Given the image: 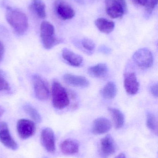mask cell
Wrapping results in <instances>:
<instances>
[{
	"label": "cell",
	"instance_id": "cell-1",
	"mask_svg": "<svg viewBox=\"0 0 158 158\" xmlns=\"http://www.w3.org/2000/svg\"><path fill=\"white\" fill-rule=\"evenodd\" d=\"M6 19L7 23L17 34L22 35L28 30V17L20 10L8 6L6 13Z\"/></svg>",
	"mask_w": 158,
	"mask_h": 158
},
{
	"label": "cell",
	"instance_id": "cell-2",
	"mask_svg": "<svg viewBox=\"0 0 158 158\" xmlns=\"http://www.w3.org/2000/svg\"><path fill=\"white\" fill-rule=\"evenodd\" d=\"M41 38L43 45L45 49H52L61 42L55 35V28L50 22L43 21L40 27Z\"/></svg>",
	"mask_w": 158,
	"mask_h": 158
},
{
	"label": "cell",
	"instance_id": "cell-3",
	"mask_svg": "<svg viewBox=\"0 0 158 158\" xmlns=\"http://www.w3.org/2000/svg\"><path fill=\"white\" fill-rule=\"evenodd\" d=\"M52 97L53 106L61 110L70 104L69 98L66 89L58 81H54L52 85Z\"/></svg>",
	"mask_w": 158,
	"mask_h": 158
},
{
	"label": "cell",
	"instance_id": "cell-4",
	"mask_svg": "<svg viewBox=\"0 0 158 158\" xmlns=\"http://www.w3.org/2000/svg\"><path fill=\"white\" fill-rule=\"evenodd\" d=\"M107 14L113 19L122 18L127 9L125 0H105Z\"/></svg>",
	"mask_w": 158,
	"mask_h": 158
},
{
	"label": "cell",
	"instance_id": "cell-5",
	"mask_svg": "<svg viewBox=\"0 0 158 158\" xmlns=\"http://www.w3.org/2000/svg\"><path fill=\"white\" fill-rule=\"evenodd\" d=\"M134 61L139 67L148 69L151 67L154 63V57L151 51L146 48L137 50L133 56Z\"/></svg>",
	"mask_w": 158,
	"mask_h": 158
},
{
	"label": "cell",
	"instance_id": "cell-6",
	"mask_svg": "<svg viewBox=\"0 0 158 158\" xmlns=\"http://www.w3.org/2000/svg\"><path fill=\"white\" fill-rule=\"evenodd\" d=\"M17 130L20 138L22 139H28L35 133L36 125L33 121L25 119H21L18 121Z\"/></svg>",
	"mask_w": 158,
	"mask_h": 158
},
{
	"label": "cell",
	"instance_id": "cell-7",
	"mask_svg": "<svg viewBox=\"0 0 158 158\" xmlns=\"http://www.w3.org/2000/svg\"><path fill=\"white\" fill-rule=\"evenodd\" d=\"M32 82L36 97L40 100H47L50 92L46 82L39 75H34L32 78Z\"/></svg>",
	"mask_w": 158,
	"mask_h": 158
},
{
	"label": "cell",
	"instance_id": "cell-8",
	"mask_svg": "<svg viewBox=\"0 0 158 158\" xmlns=\"http://www.w3.org/2000/svg\"><path fill=\"white\" fill-rule=\"evenodd\" d=\"M0 142L4 146L12 150H16L18 146L11 136L8 125L4 122L0 123Z\"/></svg>",
	"mask_w": 158,
	"mask_h": 158
},
{
	"label": "cell",
	"instance_id": "cell-9",
	"mask_svg": "<svg viewBox=\"0 0 158 158\" xmlns=\"http://www.w3.org/2000/svg\"><path fill=\"white\" fill-rule=\"evenodd\" d=\"M41 141L46 151L49 153H53L55 151V140L54 133L50 128L43 129L41 133Z\"/></svg>",
	"mask_w": 158,
	"mask_h": 158
},
{
	"label": "cell",
	"instance_id": "cell-10",
	"mask_svg": "<svg viewBox=\"0 0 158 158\" xmlns=\"http://www.w3.org/2000/svg\"><path fill=\"white\" fill-rule=\"evenodd\" d=\"M55 10L58 17L63 20L71 19L75 15V11L71 6L62 0L56 2Z\"/></svg>",
	"mask_w": 158,
	"mask_h": 158
},
{
	"label": "cell",
	"instance_id": "cell-11",
	"mask_svg": "<svg viewBox=\"0 0 158 158\" xmlns=\"http://www.w3.org/2000/svg\"><path fill=\"white\" fill-rule=\"evenodd\" d=\"M115 142L111 135H108L100 141V152L102 156L107 158L116 152Z\"/></svg>",
	"mask_w": 158,
	"mask_h": 158
},
{
	"label": "cell",
	"instance_id": "cell-12",
	"mask_svg": "<svg viewBox=\"0 0 158 158\" xmlns=\"http://www.w3.org/2000/svg\"><path fill=\"white\" fill-rule=\"evenodd\" d=\"M112 128V123L109 120L100 117L95 120L93 123L92 132L95 135H102L109 131Z\"/></svg>",
	"mask_w": 158,
	"mask_h": 158
},
{
	"label": "cell",
	"instance_id": "cell-13",
	"mask_svg": "<svg viewBox=\"0 0 158 158\" xmlns=\"http://www.w3.org/2000/svg\"><path fill=\"white\" fill-rule=\"evenodd\" d=\"M124 85L126 92L130 95H135L139 91V83L135 73L130 72L125 74Z\"/></svg>",
	"mask_w": 158,
	"mask_h": 158
},
{
	"label": "cell",
	"instance_id": "cell-14",
	"mask_svg": "<svg viewBox=\"0 0 158 158\" xmlns=\"http://www.w3.org/2000/svg\"><path fill=\"white\" fill-rule=\"evenodd\" d=\"M63 80L68 84L77 87H87L90 85V82L86 78L72 74H65L63 76Z\"/></svg>",
	"mask_w": 158,
	"mask_h": 158
},
{
	"label": "cell",
	"instance_id": "cell-15",
	"mask_svg": "<svg viewBox=\"0 0 158 158\" xmlns=\"http://www.w3.org/2000/svg\"><path fill=\"white\" fill-rule=\"evenodd\" d=\"M60 148L61 152L65 155H74L79 152V145L75 140L67 139L61 143Z\"/></svg>",
	"mask_w": 158,
	"mask_h": 158
},
{
	"label": "cell",
	"instance_id": "cell-16",
	"mask_svg": "<svg viewBox=\"0 0 158 158\" xmlns=\"http://www.w3.org/2000/svg\"><path fill=\"white\" fill-rule=\"evenodd\" d=\"M62 56L69 64L72 66H80L83 61L81 56L67 49H63Z\"/></svg>",
	"mask_w": 158,
	"mask_h": 158
},
{
	"label": "cell",
	"instance_id": "cell-17",
	"mask_svg": "<svg viewBox=\"0 0 158 158\" xmlns=\"http://www.w3.org/2000/svg\"><path fill=\"white\" fill-rule=\"evenodd\" d=\"M95 25L99 31L103 33H110L115 28V23L113 21L104 18H100L95 21Z\"/></svg>",
	"mask_w": 158,
	"mask_h": 158
},
{
	"label": "cell",
	"instance_id": "cell-18",
	"mask_svg": "<svg viewBox=\"0 0 158 158\" xmlns=\"http://www.w3.org/2000/svg\"><path fill=\"white\" fill-rule=\"evenodd\" d=\"M108 72V68L105 64H99L91 67L88 69V73L94 77L103 78Z\"/></svg>",
	"mask_w": 158,
	"mask_h": 158
},
{
	"label": "cell",
	"instance_id": "cell-19",
	"mask_svg": "<svg viewBox=\"0 0 158 158\" xmlns=\"http://www.w3.org/2000/svg\"><path fill=\"white\" fill-rule=\"evenodd\" d=\"M30 7L40 18H46V6L42 0H32Z\"/></svg>",
	"mask_w": 158,
	"mask_h": 158
},
{
	"label": "cell",
	"instance_id": "cell-20",
	"mask_svg": "<svg viewBox=\"0 0 158 158\" xmlns=\"http://www.w3.org/2000/svg\"><path fill=\"white\" fill-rule=\"evenodd\" d=\"M108 110L111 114L115 128L117 129H120L124 123V116L123 113L119 110L113 108H108Z\"/></svg>",
	"mask_w": 158,
	"mask_h": 158
},
{
	"label": "cell",
	"instance_id": "cell-21",
	"mask_svg": "<svg viewBox=\"0 0 158 158\" xmlns=\"http://www.w3.org/2000/svg\"><path fill=\"white\" fill-rule=\"evenodd\" d=\"M117 94V86L113 82L108 83L102 90V95L106 99H113L116 97Z\"/></svg>",
	"mask_w": 158,
	"mask_h": 158
},
{
	"label": "cell",
	"instance_id": "cell-22",
	"mask_svg": "<svg viewBox=\"0 0 158 158\" xmlns=\"http://www.w3.org/2000/svg\"><path fill=\"white\" fill-rule=\"evenodd\" d=\"M147 126L148 129L156 135L158 134L157 119L151 112H147L146 117Z\"/></svg>",
	"mask_w": 158,
	"mask_h": 158
},
{
	"label": "cell",
	"instance_id": "cell-23",
	"mask_svg": "<svg viewBox=\"0 0 158 158\" xmlns=\"http://www.w3.org/2000/svg\"><path fill=\"white\" fill-rule=\"evenodd\" d=\"M23 108L26 113L35 122L38 123L41 122L42 120L41 117L40 113L34 108L29 105H25Z\"/></svg>",
	"mask_w": 158,
	"mask_h": 158
},
{
	"label": "cell",
	"instance_id": "cell-24",
	"mask_svg": "<svg viewBox=\"0 0 158 158\" xmlns=\"http://www.w3.org/2000/svg\"><path fill=\"white\" fill-rule=\"evenodd\" d=\"M158 3V0H145L144 5L146 11L150 14L155 9Z\"/></svg>",
	"mask_w": 158,
	"mask_h": 158
},
{
	"label": "cell",
	"instance_id": "cell-25",
	"mask_svg": "<svg viewBox=\"0 0 158 158\" xmlns=\"http://www.w3.org/2000/svg\"><path fill=\"white\" fill-rule=\"evenodd\" d=\"M82 45L84 49L89 51H93L95 47L94 42L89 39H83L82 41Z\"/></svg>",
	"mask_w": 158,
	"mask_h": 158
},
{
	"label": "cell",
	"instance_id": "cell-26",
	"mask_svg": "<svg viewBox=\"0 0 158 158\" xmlns=\"http://www.w3.org/2000/svg\"><path fill=\"white\" fill-rule=\"evenodd\" d=\"M9 89V84L4 77L2 72L0 70V91H8Z\"/></svg>",
	"mask_w": 158,
	"mask_h": 158
},
{
	"label": "cell",
	"instance_id": "cell-27",
	"mask_svg": "<svg viewBox=\"0 0 158 158\" xmlns=\"http://www.w3.org/2000/svg\"><path fill=\"white\" fill-rule=\"evenodd\" d=\"M150 92L155 97L157 98L158 97V84H155L153 85L150 87Z\"/></svg>",
	"mask_w": 158,
	"mask_h": 158
},
{
	"label": "cell",
	"instance_id": "cell-28",
	"mask_svg": "<svg viewBox=\"0 0 158 158\" xmlns=\"http://www.w3.org/2000/svg\"><path fill=\"white\" fill-rule=\"evenodd\" d=\"M4 53V48L2 43L0 40V60L2 59Z\"/></svg>",
	"mask_w": 158,
	"mask_h": 158
},
{
	"label": "cell",
	"instance_id": "cell-29",
	"mask_svg": "<svg viewBox=\"0 0 158 158\" xmlns=\"http://www.w3.org/2000/svg\"><path fill=\"white\" fill-rule=\"evenodd\" d=\"M131 1L135 4L142 6H144L145 2V0H131Z\"/></svg>",
	"mask_w": 158,
	"mask_h": 158
},
{
	"label": "cell",
	"instance_id": "cell-30",
	"mask_svg": "<svg viewBox=\"0 0 158 158\" xmlns=\"http://www.w3.org/2000/svg\"><path fill=\"white\" fill-rule=\"evenodd\" d=\"M4 113V110L1 106H0V118L2 117Z\"/></svg>",
	"mask_w": 158,
	"mask_h": 158
},
{
	"label": "cell",
	"instance_id": "cell-31",
	"mask_svg": "<svg viewBox=\"0 0 158 158\" xmlns=\"http://www.w3.org/2000/svg\"><path fill=\"white\" fill-rule=\"evenodd\" d=\"M116 158H126V156L123 153L119 154L118 156H117Z\"/></svg>",
	"mask_w": 158,
	"mask_h": 158
},
{
	"label": "cell",
	"instance_id": "cell-32",
	"mask_svg": "<svg viewBox=\"0 0 158 158\" xmlns=\"http://www.w3.org/2000/svg\"></svg>",
	"mask_w": 158,
	"mask_h": 158
}]
</instances>
